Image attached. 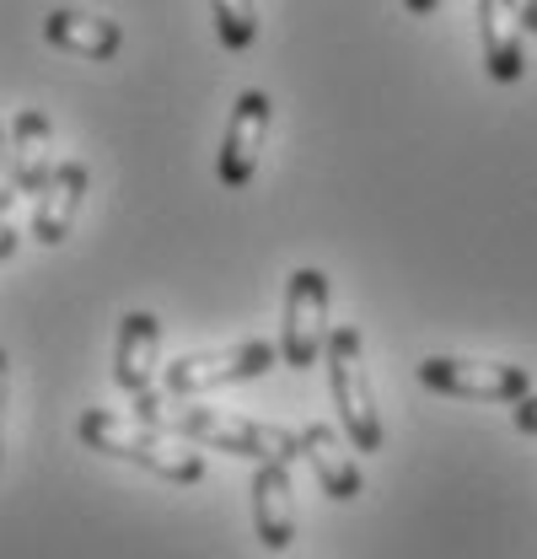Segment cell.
Returning a JSON list of instances; mask_svg holds the SVG:
<instances>
[{
    "mask_svg": "<svg viewBox=\"0 0 537 559\" xmlns=\"http://www.w3.org/2000/svg\"><path fill=\"white\" fill-rule=\"evenodd\" d=\"M274 360H279V349L268 345V340H242V345H226V349L178 355V360L162 371V393H172V399H200V393H215V388H237V382L264 377Z\"/></svg>",
    "mask_w": 537,
    "mask_h": 559,
    "instance_id": "5",
    "label": "cell"
},
{
    "mask_svg": "<svg viewBox=\"0 0 537 559\" xmlns=\"http://www.w3.org/2000/svg\"><path fill=\"white\" fill-rule=\"evenodd\" d=\"M5 140H11V178H16V189H22V194H44V183H49L55 167H60L49 114L22 108V114L11 119V135Z\"/></svg>",
    "mask_w": 537,
    "mask_h": 559,
    "instance_id": "10",
    "label": "cell"
},
{
    "mask_svg": "<svg viewBox=\"0 0 537 559\" xmlns=\"http://www.w3.org/2000/svg\"><path fill=\"white\" fill-rule=\"evenodd\" d=\"M296 436H301V457H307V468L318 474L323 495H329V500H360V489H366L360 463L349 457V447L338 441L334 425H301Z\"/></svg>",
    "mask_w": 537,
    "mask_h": 559,
    "instance_id": "14",
    "label": "cell"
},
{
    "mask_svg": "<svg viewBox=\"0 0 537 559\" xmlns=\"http://www.w3.org/2000/svg\"><path fill=\"white\" fill-rule=\"evenodd\" d=\"M329 275L323 270H290L285 280V323H279V360L290 371H307L323 360L329 345Z\"/></svg>",
    "mask_w": 537,
    "mask_h": 559,
    "instance_id": "6",
    "label": "cell"
},
{
    "mask_svg": "<svg viewBox=\"0 0 537 559\" xmlns=\"http://www.w3.org/2000/svg\"><path fill=\"white\" fill-rule=\"evenodd\" d=\"M162 430L178 436L183 447L204 452H226V457H248V463H296L301 457V436L268 419H248L231 409H167Z\"/></svg>",
    "mask_w": 537,
    "mask_h": 559,
    "instance_id": "2",
    "label": "cell"
},
{
    "mask_svg": "<svg viewBox=\"0 0 537 559\" xmlns=\"http://www.w3.org/2000/svg\"><path fill=\"white\" fill-rule=\"evenodd\" d=\"M522 27L537 33V0H522Z\"/></svg>",
    "mask_w": 537,
    "mask_h": 559,
    "instance_id": "21",
    "label": "cell"
},
{
    "mask_svg": "<svg viewBox=\"0 0 537 559\" xmlns=\"http://www.w3.org/2000/svg\"><path fill=\"white\" fill-rule=\"evenodd\" d=\"M16 205V178H11V140L0 130V221H5V210Z\"/></svg>",
    "mask_w": 537,
    "mask_h": 559,
    "instance_id": "16",
    "label": "cell"
},
{
    "mask_svg": "<svg viewBox=\"0 0 537 559\" xmlns=\"http://www.w3.org/2000/svg\"><path fill=\"white\" fill-rule=\"evenodd\" d=\"M253 527L264 549H290L296 544V485L290 463H259L253 468Z\"/></svg>",
    "mask_w": 537,
    "mask_h": 559,
    "instance_id": "9",
    "label": "cell"
},
{
    "mask_svg": "<svg viewBox=\"0 0 537 559\" xmlns=\"http://www.w3.org/2000/svg\"><path fill=\"white\" fill-rule=\"evenodd\" d=\"M268 124H274L268 92L248 86V92L231 103V119H226V135H220V156H215L220 189H248V183H253L259 156H264V140H268Z\"/></svg>",
    "mask_w": 537,
    "mask_h": 559,
    "instance_id": "7",
    "label": "cell"
},
{
    "mask_svg": "<svg viewBox=\"0 0 537 559\" xmlns=\"http://www.w3.org/2000/svg\"><path fill=\"white\" fill-rule=\"evenodd\" d=\"M156 349H162L156 312H124L119 318V340H114V382L130 399L156 388Z\"/></svg>",
    "mask_w": 537,
    "mask_h": 559,
    "instance_id": "11",
    "label": "cell"
},
{
    "mask_svg": "<svg viewBox=\"0 0 537 559\" xmlns=\"http://www.w3.org/2000/svg\"><path fill=\"white\" fill-rule=\"evenodd\" d=\"M419 382L441 399H468V404H522L533 393V371L511 360H463V355H425Z\"/></svg>",
    "mask_w": 537,
    "mask_h": 559,
    "instance_id": "4",
    "label": "cell"
},
{
    "mask_svg": "<svg viewBox=\"0 0 537 559\" xmlns=\"http://www.w3.org/2000/svg\"><path fill=\"white\" fill-rule=\"evenodd\" d=\"M44 38L65 55H81V60H114L124 49V27L114 16H92V11H70V5H55L44 16Z\"/></svg>",
    "mask_w": 537,
    "mask_h": 559,
    "instance_id": "13",
    "label": "cell"
},
{
    "mask_svg": "<svg viewBox=\"0 0 537 559\" xmlns=\"http://www.w3.org/2000/svg\"><path fill=\"white\" fill-rule=\"evenodd\" d=\"M511 419H516L522 436H537V393H527L522 404H511Z\"/></svg>",
    "mask_w": 537,
    "mask_h": 559,
    "instance_id": "17",
    "label": "cell"
},
{
    "mask_svg": "<svg viewBox=\"0 0 537 559\" xmlns=\"http://www.w3.org/2000/svg\"><path fill=\"white\" fill-rule=\"evenodd\" d=\"M5 399H11V360L0 349V441H5Z\"/></svg>",
    "mask_w": 537,
    "mask_h": 559,
    "instance_id": "18",
    "label": "cell"
},
{
    "mask_svg": "<svg viewBox=\"0 0 537 559\" xmlns=\"http://www.w3.org/2000/svg\"><path fill=\"white\" fill-rule=\"evenodd\" d=\"M75 436H81L92 452L134 463V468L167 479V485H200L204 479V457L194 447H178V441H167L162 430H151V425H140V419L108 415V409H86V415L75 419Z\"/></svg>",
    "mask_w": 537,
    "mask_h": 559,
    "instance_id": "1",
    "label": "cell"
},
{
    "mask_svg": "<svg viewBox=\"0 0 537 559\" xmlns=\"http://www.w3.org/2000/svg\"><path fill=\"white\" fill-rule=\"evenodd\" d=\"M210 16H215V33L231 55L253 49V38H259V5L253 0H210Z\"/></svg>",
    "mask_w": 537,
    "mask_h": 559,
    "instance_id": "15",
    "label": "cell"
},
{
    "mask_svg": "<svg viewBox=\"0 0 537 559\" xmlns=\"http://www.w3.org/2000/svg\"><path fill=\"white\" fill-rule=\"evenodd\" d=\"M11 253H16V226L0 221V259H11Z\"/></svg>",
    "mask_w": 537,
    "mask_h": 559,
    "instance_id": "19",
    "label": "cell"
},
{
    "mask_svg": "<svg viewBox=\"0 0 537 559\" xmlns=\"http://www.w3.org/2000/svg\"><path fill=\"white\" fill-rule=\"evenodd\" d=\"M435 5H441V0H403V11H408V16H430Z\"/></svg>",
    "mask_w": 537,
    "mask_h": 559,
    "instance_id": "20",
    "label": "cell"
},
{
    "mask_svg": "<svg viewBox=\"0 0 537 559\" xmlns=\"http://www.w3.org/2000/svg\"><path fill=\"white\" fill-rule=\"evenodd\" d=\"M323 366H329V393H334L338 425L349 436L355 452H382V409L371 393V371H366V340L355 323L329 329L323 345Z\"/></svg>",
    "mask_w": 537,
    "mask_h": 559,
    "instance_id": "3",
    "label": "cell"
},
{
    "mask_svg": "<svg viewBox=\"0 0 537 559\" xmlns=\"http://www.w3.org/2000/svg\"><path fill=\"white\" fill-rule=\"evenodd\" d=\"M86 162H60L55 167V178L44 183V194H38V205H33V237L44 242V248H60L70 237V226H75V215H81V200H86Z\"/></svg>",
    "mask_w": 537,
    "mask_h": 559,
    "instance_id": "12",
    "label": "cell"
},
{
    "mask_svg": "<svg viewBox=\"0 0 537 559\" xmlns=\"http://www.w3.org/2000/svg\"><path fill=\"white\" fill-rule=\"evenodd\" d=\"M522 0H478V44H484V66L500 86L527 75V55H522Z\"/></svg>",
    "mask_w": 537,
    "mask_h": 559,
    "instance_id": "8",
    "label": "cell"
}]
</instances>
